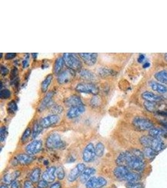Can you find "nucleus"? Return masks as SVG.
<instances>
[{
	"label": "nucleus",
	"mask_w": 167,
	"mask_h": 188,
	"mask_svg": "<svg viewBox=\"0 0 167 188\" xmlns=\"http://www.w3.org/2000/svg\"><path fill=\"white\" fill-rule=\"evenodd\" d=\"M74 70L68 69L64 70L58 77V82L60 84L66 83L70 81L74 77Z\"/></svg>",
	"instance_id": "nucleus-13"
},
{
	"label": "nucleus",
	"mask_w": 167,
	"mask_h": 188,
	"mask_svg": "<svg viewBox=\"0 0 167 188\" xmlns=\"http://www.w3.org/2000/svg\"><path fill=\"white\" fill-rule=\"evenodd\" d=\"M20 182L17 180L13 181L11 184V188H20Z\"/></svg>",
	"instance_id": "nucleus-49"
},
{
	"label": "nucleus",
	"mask_w": 167,
	"mask_h": 188,
	"mask_svg": "<svg viewBox=\"0 0 167 188\" xmlns=\"http://www.w3.org/2000/svg\"><path fill=\"white\" fill-rule=\"evenodd\" d=\"M43 127H41V124L39 122H36L33 127V130H32V137L33 139L36 138L39 134H41V131L43 130Z\"/></svg>",
	"instance_id": "nucleus-31"
},
{
	"label": "nucleus",
	"mask_w": 167,
	"mask_h": 188,
	"mask_svg": "<svg viewBox=\"0 0 167 188\" xmlns=\"http://www.w3.org/2000/svg\"><path fill=\"white\" fill-rule=\"evenodd\" d=\"M46 146L50 149H59L65 147V142L58 134L53 133L47 137Z\"/></svg>",
	"instance_id": "nucleus-2"
},
{
	"label": "nucleus",
	"mask_w": 167,
	"mask_h": 188,
	"mask_svg": "<svg viewBox=\"0 0 167 188\" xmlns=\"http://www.w3.org/2000/svg\"><path fill=\"white\" fill-rule=\"evenodd\" d=\"M17 56V53H8L5 55V59L6 60H11L15 58Z\"/></svg>",
	"instance_id": "nucleus-48"
},
{
	"label": "nucleus",
	"mask_w": 167,
	"mask_h": 188,
	"mask_svg": "<svg viewBox=\"0 0 167 188\" xmlns=\"http://www.w3.org/2000/svg\"><path fill=\"white\" fill-rule=\"evenodd\" d=\"M61 184L59 182H56L53 183L50 188H61Z\"/></svg>",
	"instance_id": "nucleus-51"
},
{
	"label": "nucleus",
	"mask_w": 167,
	"mask_h": 188,
	"mask_svg": "<svg viewBox=\"0 0 167 188\" xmlns=\"http://www.w3.org/2000/svg\"><path fill=\"white\" fill-rule=\"evenodd\" d=\"M85 111V107L83 105L70 107L67 112V117L69 119H74L81 115Z\"/></svg>",
	"instance_id": "nucleus-14"
},
{
	"label": "nucleus",
	"mask_w": 167,
	"mask_h": 188,
	"mask_svg": "<svg viewBox=\"0 0 167 188\" xmlns=\"http://www.w3.org/2000/svg\"><path fill=\"white\" fill-rule=\"evenodd\" d=\"M95 154L96 156L101 157L103 155L105 152V146L102 142H98L96 144V145L95 147Z\"/></svg>",
	"instance_id": "nucleus-32"
},
{
	"label": "nucleus",
	"mask_w": 167,
	"mask_h": 188,
	"mask_svg": "<svg viewBox=\"0 0 167 188\" xmlns=\"http://www.w3.org/2000/svg\"><path fill=\"white\" fill-rule=\"evenodd\" d=\"M28 65V62L26 60H24L23 62V67H26Z\"/></svg>",
	"instance_id": "nucleus-53"
},
{
	"label": "nucleus",
	"mask_w": 167,
	"mask_h": 188,
	"mask_svg": "<svg viewBox=\"0 0 167 188\" xmlns=\"http://www.w3.org/2000/svg\"><path fill=\"white\" fill-rule=\"evenodd\" d=\"M11 94L10 90L8 89H4L2 90L1 92H0V98L2 99H8L10 97Z\"/></svg>",
	"instance_id": "nucleus-43"
},
{
	"label": "nucleus",
	"mask_w": 167,
	"mask_h": 188,
	"mask_svg": "<svg viewBox=\"0 0 167 188\" xmlns=\"http://www.w3.org/2000/svg\"><path fill=\"white\" fill-rule=\"evenodd\" d=\"M8 135V131L7 128L6 127H2L0 131V139H1V142H3L5 140L6 137Z\"/></svg>",
	"instance_id": "nucleus-41"
},
{
	"label": "nucleus",
	"mask_w": 167,
	"mask_h": 188,
	"mask_svg": "<svg viewBox=\"0 0 167 188\" xmlns=\"http://www.w3.org/2000/svg\"><path fill=\"white\" fill-rule=\"evenodd\" d=\"M98 74L102 77H106L113 74V71L107 68H102L98 70Z\"/></svg>",
	"instance_id": "nucleus-35"
},
{
	"label": "nucleus",
	"mask_w": 167,
	"mask_h": 188,
	"mask_svg": "<svg viewBox=\"0 0 167 188\" xmlns=\"http://www.w3.org/2000/svg\"><path fill=\"white\" fill-rule=\"evenodd\" d=\"M56 175L59 180H62L65 178V172L64 171V169L61 167L60 166L57 169V172H56Z\"/></svg>",
	"instance_id": "nucleus-39"
},
{
	"label": "nucleus",
	"mask_w": 167,
	"mask_h": 188,
	"mask_svg": "<svg viewBox=\"0 0 167 188\" xmlns=\"http://www.w3.org/2000/svg\"><path fill=\"white\" fill-rule=\"evenodd\" d=\"M65 104L70 107L83 105L81 99L77 95H72L67 98L65 101Z\"/></svg>",
	"instance_id": "nucleus-20"
},
{
	"label": "nucleus",
	"mask_w": 167,
	"mask_h": 188,
	"mask_svg": "<svg viewBox=\"0 0 167 188\" xmlns=\"http://www.w3.org/2000/svg\"><path fill=\"white\" fill-rule=\"evenodd\" d=\"M33 160L34 159L32 155H30L28 154H20L14 159V161H15V163L14 165L30 164L33 161Z\"/></svg>",
	"instance_id": "nucleus-12"
},
{
	"label": "nucleus",
	"mask_w": 167,
	"mask_h": 188,
	"mask_svg": "<svg viewBox=\"0 0 167 188\" xmlns=\"http://www.w3.org/2000/svg\"><path fill=\"white\" fill-rule=\"evenodd\" d=\"M142 97L146 101H150V102H156V101L160 100L161 99V97L150 92H144L142 94Z\"/></svg>",
	"instance_id": "nucleus-24"
},
{
	"label": "nucleus",
	"mask_w": 167,
	"mask_h": 188,
	"mask_svg": "<svg viewBox=\"0 0 167 188\" xmlns=\"http://www.w3.org/2000/svg\"><path fill=\"white\" fill-rule=\"evenodd\" d=\"M145 109L149 112H154L156 108L155 102H150V101H145L144 103Z\"/></svg>",
	"instance_id": "nucleus-36"
},
{
	"label": "nucleus",
	"mask_w": 167,
	"mask_h": 188,
	"mask_svg": "<svg viewBox=\"0 0 167 188\" xmlns=\"http://www.w3.org/2000/svg\"><path fill=\"white\" fill-rule=\"evenodd\" d=\"M49 186L48 182L42 179L38 182V188H48Z\"/></svg>",
	"instance_id": "nucleus-46"
},
{
	"label": "nucleus",
	"mask_w": 167,
	"mask_h": 188,
	"mask_svg": "<svg viewBox=\"0 0 167 188\" xmlns=\"http://www.w3.org/2000/svg\"><path fill=\"white\" fill-rule=\"evenodd\" d=\"M150 86H151L152 90L158 93L165 94L167 92V86L165 85L153 81L150 83Z\"/></svg>",
	"instance_id": "nucleus-22"
},
{
	"label": "nucleus",
	"mask_w": 167,
	"mask_h": 188,
	"mask_svg": "<svg viewBox=\"0 0 167 188\" xmlns=\"http://www.w3.org/2000/svg\"><path fill=\"white\" fill-rule=\"evenodd\" d=\"M57 167L54 166H51L48 168L42 175V178L43 180L46 181L48 183H51L54 182L56 179V172H57Z\"/></svg>",
	"instance_id": "nucleus-15"
},
{
	"label": "nucleus",
	"mask_w": 167,
	"mask_h": 188,
	"mask_svg": "<svg viewBox=\"0 0 167 188\" xmlns=\"http://www.w3.org/2000/svg\"><path fill=\"white\" fill-rule=\"evenodd\" d=\"M52 79H53V75L51 74H50L46 77L45 80L42 82V83H41V91H42L43 93H45L47 91L48 86L52 81Z\"/></svg>",
	"instance_id": "nucleus-29"
},
{
	"label": "nucleus",
	"mask_w": 167,
	"mask_h": 188,
	"mask_svg": "<svg viewBox=\"0 0 167 188\" xmlns=\"http://www.w3.org/2000/svg\"><path fill=\"white\" fill-rule=\"evenodd\" d=\"M8 110H9V112L12 113H15L18 109V106H17V104L15 101L13 100L11 102H9V104H8Z\"/></svg>",
	"instance_id": "nucleus-40"
},
{
	"label": "nucleus",
	"mask_w": 167,
	"mask_h": 188,
	"mask_svg": "<svg viewBox=\"0 0 167 188\" xmlns=\"http://www.w3.org/2000/svg\"><path fill=\"white\" fill-rule=\"evenodd\" d=\"M164 58H165V60L167 62V53H165V54Z\"/></svg>",
	"instance_id": "nucleus-57"
},
{
	"label": "nucleus",
	"mask_w": 167,
	"mask_h": 188,
	"mask_svg": "<svg viewBox=\"0 0 167 188\" xmlns=\"http://www.w3.org/2000/svg\"><path fill=\"white\" fill-rule=\"evenodd\" d=\"M0 188H8V186L6 184H5L2 185L1 187H0Z\"/></svg>",
	"instance_id": "nucleus-55"
},
{
	"label": "nucleus",
	"mask_w": 167,
	"mask_h": 188,
	"mask_svg": "<svg viewBox=\"0 0 167 188\" xmlns=\"http://www.w3.org/2000/svg\"><path fill=\"white\" fill-rule=\"evenodd\" d=\"M166 131L164 129L159 128H153L149 131V136L152 137L160 138L161 137H166Z\"/></svg>",
	"instance_id": "nucleus-23"
},
{
	"label": "nucleus",
	"mask_w": 167,
	"mask_h": 188,
	"mask_svg": "<svg viewBox=\"0 0 167 188\" xmlns=\"http://www.w3.org/2000/svg\"><path fill=\"white\" fill-rule=\"evenodd\" d=\"M43 143L40 140H35L30 143L26 148V151L28 154L33 155L41 151L42 149Z\"/></svg>",
	"instance_id": "nucleus-9"
},
{
	"label": "nucleus",
	"mask_w": 167,
	"mask_h": 188,
	"mask_svg": "<svg viewBox=\"0 0 167 188\" xmlns=\"http://www.w3.org/2000/svg\"><path fill=\"white\" fill-rule=\"evenodd\" d=\"M143 152L145 157L147 158L148 159H154L157 154V152H156L154 150H153L150 148H145Z\"/></svg>",
	"instance_id": "nucleus-33"
},
{
	"label": "nucleus",
	"mask_w": 167,
	"mask_h": 188,
	"mask_svg": "<svg viewBox=\"0 0 167 188\" xmlns=\"http://www.w3.org/2000/svg\"><path fill=\"white\" fill-rule=\"evenodd\" d=\"M96 170L93 167H87L83 172L80 176V181L83 183H86L95 175Z\"/></svg>",
	"instance_id": "nucleus-19"
},
{
	"label": "nucleus",
	"mask_w": 167,
	"mask_h": 188,
	"mask_svg": "<svg viewBox=\"0 0 167 188\" xmlns=\"http://www.w3.org/2000/svg\"><path fill=\"white\" fill-rule=\"evenodd\" d=\"M86 169V166L83 163H80L77 164L73 169L71 170L69 172L68 176V180L69 182H74L76 181L79 177L81 176L83 172Z\"/></svg>",
	"instance_id": "nucleus-6"
},
{
	"label": "nucleus",
	"mask_w": 167,
	"mask_h": 188,
	"mask_svg": "<svg viewBox=\"0 0 167 188\" xmlns=\"http://www.w3.org/2000/svg\"><path fill=\"white\" fill-rule=\"evenodd\" d=\"M127 188H143V186L142 183L138 182H128L126 184Z\"/></svg>",
	"instance_id": "nucleus-42"
},
{
	"label": "nucleus",
	"mask_w": 167,
	"mask_h": 188,
	"mask_svg": "<svg viewBox=\"0 0 167 188\" xmlns=\"http://www.w3.org/2000/svg\"><path fill=\"white\" fill-rule=\"evenodd\" d=\"M144 59H145V56L142 54V55H140V56H139L138 59V61L139 63H142V62H143Z\"/></svg>",
	"instance_id": "nucleus-52"
},
{
	"label": "nucleus",
	"mask_w": 167,
	"mask_h": 188,
	"mask_svg": "<svg viewBox=\"0 0 167 188\" xmlns=\"http://www.w3.org/2000/svg\"><path fill=\"white\" fill-rule=\"evenodd\" d=\"M95 155V146L92 143H89L83 150L82 154L83 160L85 163H90L94 160Z\"/></svg>",
	"instance_id": "nucleus-7"
},
{
	"label": "nucleus",
	"mask_w": 167,
	"mask_h": 188,
	"mask_svg": "<svg viewBox=\"0 0 167 188\" xmlns=\"http://www.w3.org/2000/svg\"><path fill=\"white\" fill-rule=\"evenodd\" d=\"M1 73L2 75H6L8 74V70L6 67L2 66L1 68Z\"/></svg>",
	"instance_id": "nucleus-50"
},
{
	"label": "nucleus",
	"mask_w": 167,
	"mask_h": 188,
	"mask_svg": "<svg viewBox=\"0 0 167 188\" xmlns=\"http://www.w3.org/2000/svg\"><path fill=\"white\" fill-rule=\"evenodd\" d=\"M52 112L56 115H57L58 113H61L63 112V108L60 106H54L52 108Z\"/></svg>",
	"instance_id": "nucleus-45"
},
{
	"label": "nucleus",
	"mask_w": 167,
	"mask_h": 188,
	"mask_svg": "<svg viewBox=\"0 0 167 188\" xmlns=\"http://www.w3.org/2000/svg\"><path fill=\"white\" fill-rule=\"evenodd\" d=\"M107 184L106 180L103 177H92L86 182L87 188H102Z\"/></svg>",
	"instance_id": "nucleus-8"
},
{
	"label": "nucleus",
	"mask_w": 167,
	"mask_h": 188,
	"mask_svg": "<svg viewBox=\"0 0 167 188\" xmlns=\"http://www.w3.org/2000/svg\"><path fill=\"white\" fill-rule=\"evenodd\" d=\"M65 64V62L63 60V58L59 56L58 57L57 60H56L54 62V72L55 74H59L61 70L62 69L63 65Z\"/></svg>",
	"instance_id": "nucleus-26"
},
{
	"label": "nucleus",
	"mask_w": 167,
	"mask_h": 188,
	"mask_svg": "<svg viewBox=\"0 0 167 188\" xmlns=\"http://www.w3.org/2000/svg\"><path fill=\"white\" fill-rule=\"evenodd\" d=\"M130 172L128 168L126 166H118L113 171V175L118 179L123 180L124 177Z\"/></svg>",
	"instance_id": "nucleus-17"
},
{
	"label": "nucleus",
	"mask_w": 167,
	"mask_h": 188,
	"mask_svg": "<svg viewBox=\"0 0 167 188\" xmlns=\"http://www.w3.org/2000/svg\"><path fill=\"white\" fill-rule=\"evenodd\" d=\"M130 152L135 157L139 158V159H144L145 156H144L143 152H142L141 151L136 149H133L130 151Z\"/></svg>",
	"instance_id": "nucleus-37"
},
{
	"label": "nucleus",
	"mask_w": 167,
	"mask_h": 188,
	"mask_svg": "<svg viewBox=\"0 0 167 188\" xmlns=\"http://www.w3.org/2000/svg\"><path fill=\"white\" fill-rule=\"evenodd\" d=\"M60 121V117L58 115L53 114L50 115L41 119L39 122L41 127L43 129L48 128L53 125L57 124Z\"/></svg>",
	"instance_id": "nucleus-10"
},
{
	"label": "nucleus",
	"mask_w": 167,
	"mask_h": 188,
	"mask_svg": "<svg viewBox=\"0 0 167 188\" xmlns=\"http://www.w3.org/2000/svg\"><path fill=\"white\" fill-rule=\"evenodd\" d=\"M164 143L160 138H155L151 137L150 148L154 150L156 152H159L164 149Z\"/></svg>",
	"instance_id": "nucleus-16"
},
{
	"label": "nucleus",
	"mask_w": 167,
	"mask_h": 188,
	"mask_svg": "<svg viewBox=\"0 0 167 188\" xmlns=\"http://www.w3.org/2000/svg\"><path fill=\"white\" fill-rule=\"evenodd\" d=\"M133 125L140 131H150L154 127L153 122L148 119L142 117H136L133 120Z\"/></svg>",
	"instance_id": "nucleus-4"
},
{
	"label": "nucleus",
	"mask_w": 167,
	"mask_h": 188,
	"mask_svg": "<svg viewBox=\"0 0 167 188\" xmlns=\"http://www.w3.org/2000/svg\"><path fill=\"white\" fill-rule=\"evenodd\" d=\"M31 134H32L31 129H30V127H28V128L25 130V131L24 132L23 134L22 135V137H21V142H26V141L28 140V139L29 137L30 136Z\"/></svg>",
	"instance_id": "nucleus-38"
},
{
	"label": "nucleus",
	"mask_w": 167,
	"mask_h": 188,
	"mask_svg": "<svg viewBox=\"0 0 167 188\" xmlns=\"http://www.w3.org/2000/svg\"><path fill=\"white\" fill-rule=\"evenodd\" d=\"M155 79L161 83L167 84V70H161L155 75Z\"/></svg>",
	"instance_id": "nucleus-28"
},
{
	"label": "nucleus",
	"mask_w": 167,
	"mask_h": 188,
	"mask_svg": "<svg viewBox=\"0 0 167 188\" xmlns=\"http://www.w3.org/2000/svg\"><path fill=\"white\" fill-rule=\"evenodd\" d=\"M150 66V63L148 62H146L144 65H143V68H147Z\"/></svg>",
	"instance_id": "nucleus-54"
},
{
	"label": "nucleus",
	"mask_w": 167,
	"mask_h": 188,
	"mask_svg": "<svg viewBox=\"0 0 167 188\" xmlns=\"http://www.w3.org/2000/svg\"><path fill=\"white\" fill-rule=\"evenodd\" d=\"M80 75L86 80H91L95 79V75L91 71L88 70L83 69L80 71Z\"/></svg>",
	"instance_id": "nucleus-30"
},
{
	"label": "nucleus",
	"mask_w": 167,
	"mask_h": 188,
	"mask_svg": "<svg viewBox=\"0 0 167 188\" xmlns=\"http://www.w3.org/2000/svg\"><path fill=\"white\" fill-rule=\"evenodd\" d=\"M78 55L88 66H92L95 65L97 61V58H98V54L95 53H79Z\"/></svg>",
	"instance_id": "nucleus-11"
},
{
	"label": "nucleus",
	"mask_w": 167,
	"mask_h": 188,
	"mask_svg": "<svg viewBox=\"0 0 167 188\" xmlns=\"http://www.w3.org/2000/svg\"><path fill=\"white\" fill-rule=\"evenodd\" d=\"M24 188H35L33 182L32 181H26L24 183Z\"/></svg>",
	"instance_id": "nucleus-47"
},
{
	"label": "nucleus",
	"mask_w": 167,
	"mask_h": 188,
	"mask_svg": "<svg viewBox=\"0 0 167 188\" xmlns=\"http://www.w3.org/2000/svg\"><path fill=\"white\" fill-rule=\"evenodd\" d=\"M20 174L21 173L19 171H14L7 173L3 177V182L6 184H11L13 181L17 180V179L20 176Z\"/></svg>",
	"instance_id": "nucleus-18"
},
{
	"label": "nucleus",
	"mask_w": 167,
	"mask_h": 188,
	"mask_svg": "<svg viewBox=\"0 0 167 188\" xmlns=\"http://www.w3.org/2000/svg\"><path fill=\"white\" fill-rule=\"evenodd\" d=\"M53 95V92H50L46 95V96L44 97V98L42 100V101H41L39 104V106L38 107L39 111H42L45 110L48 106H49V105L51 102Z\"/></svg>",
	"instance_id": "nucleus-21"
},
{
	"label": "nucleus",
	"mask_w": 167,
	"mask_h": 188,
	"mask_svg": "<svg viewBox=\"0 0 167 188\" xmlns=\"http://www.w3.org/2000/svg\"><path fill=\"white\" fill-rule=\"evenodd\" d=\"M76 90L80 93L90 94L96 95L99 92V89L96 85L88 83H81L78 84L75 88Z\"/></svg>",
	"instance_id": "nucleus-5"
},
{
	"label": "nucleus",
	"mask_w": 167,
	"mask_h": 188,
	"mask_svg": "<svg viewBox=\"0 0 167 188\" xmlns=\"http://www.w3.org/2000/svg\"><path fill=\"white\" fill-rule=\"evenodd\" d=\"M161 114L165 115H166V116H167V110H165L164 112H161Z\"/></svg>",
	"instance_id": "nucleus-56"
},
{
	"label": "nucleus",
	"mask_w": 167,
	"mask_h": 188,
	"mask_svg": "<svg viewBox=\"0 0 167 188\" xmlns=\"http://www.w3.org/2000/svg\"><path fill=\"white\" fill-rule=\"evenodd\" d=\"M141 176L140 174L137 172H129L126 176L124 178V181H127L128 182H138L139 180H140Z\"/></svg>",
	"instance_id": "nucleus-25"
},
{
	"label": "nucleus",
	"mask_w": 167,
	"mask_h": 188,
	"mask_svg": "<svg viewBox=\"0 0 167 188\" xmlns=\"http://www.w3.org/2000/svg\"><path fill=\"white\" fill-rule=\"evenodd\" d=\"M41 169L39 167L35 168L33 171L32 172L30 175V181H32L33 183H36L39 181V178L41 176Z\"/></svg>",
	"instance_id": "nucleus-27"
},
{
	"label": "nucleus",
	"mask_w": 167,
	"mask_h": 188,
	"mask_svg": "<svg viewBox=\"0 0 167 188\" xmlns=\"http://www.w3.org/2000/svg\"><path fill=\"white\" fill-rule=\"evenodd\" d=\"M91 104L92 106L96 107L100 106V99L98 97L95 95L91 100Z\"/></svg>",
	"instance_id": "nucleus-44"
},
{
	"label": "nucleus",
	"mask_w": 167,
	"mask_h": 188,
	"mask_svg": "<svg viewBox=\"0 0 167 188\" xmlns=\"http://www.w3.org/2000/svg\"><path fill=\"white\" fill-rule=\"evenodd\" d=\"M65 64L72 70H79L81 67V62L76 54L65 53L63 55Z\"/></svg>",
	"instance_id": "nucleus-1"
},
{
	"label": "nucleus",
	"mask_w": 167,
	"mask_h": 188,
	"mask_svg": "<svg viewBox=\"0 0 167 188\" xmlns=\"http://www.w3.org/2000/svg\"><path fill=\"white\" fill-rule=\"evenodd\" d=\"M151 140V136H143L140 137V142L142 145L145 148H150V142Z\"/></svg>",
	"instance_id": "nucleus-34"
},
{
	"label": "nucleus",
	"mask_w": 167,
	"mask_h": 188,
	"mask_svg": "<svg viewBox=\"0 0 167 188\" xmlns=\"http://www.w3.org/2000/svg\"><path fill=\"white\" fill-rule=\"evenodd\" d=\"M127 167L136 172H142L145 169V163L144 159L137 158L131 153L127 164Z\"/></svg>",
	"instance_id": "nucleus-3"
}]
</instances>
